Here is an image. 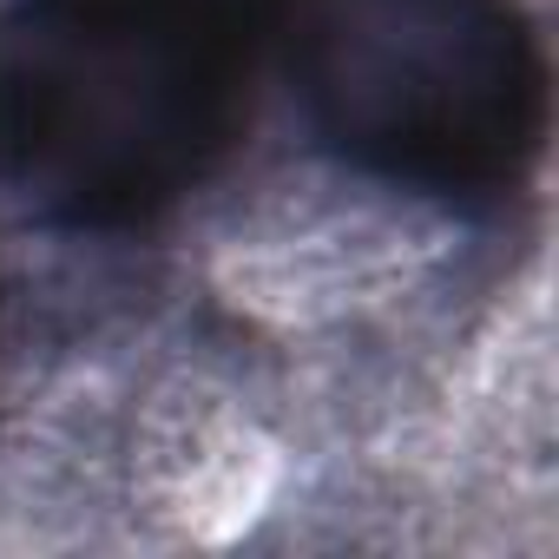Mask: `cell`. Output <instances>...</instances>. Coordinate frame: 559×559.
<instances>
[{"mask_svg":"<svg viewBox=\"0 0 559 559\" xmlns=\"http://www.w3.org/2000/svg\"><path fill=\"white\" fill-rule=\"evenodd\" d=\"M237 106V0L0 8V204L34 224H152L211 171Z\"/></svg>","mask_w":559,"mask_h":559,"instance_id":"cell-1","label":"cell"},{"mask_svg":"<svg viewBox=\"0 0 559 559\" xmlns=\"http://www.w3.org/2000/svg\"><path fill=\"white\" fill-rule=\"evenodd\" d=\"M284 67L310 139L362 185L493 211L539 171L552 67L520 0H297Z\"/></svg>","mask_w":559,"mask_h":559,"instance_id":"cell-2","label":"cell"}]
</instances>
